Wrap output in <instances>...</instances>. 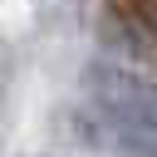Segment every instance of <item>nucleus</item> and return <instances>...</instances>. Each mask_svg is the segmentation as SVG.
Segmentation results:
<instances>
[{
  "instance_id": "obj_1",
  "label": "nucleus",
  "mask_w": 157,
  "mask_h": 157,
  "mask_svg": "<svg viewBox=\"0 0 157 157\" xmlns=\"http://www.w3.org/2000/svg\"><path fill=\"white\" fill-rule=\"evenodd\" d=\"M83 88L113 137H157V78L123 59H93L83 69Z\"/></svg>"
},
{
  "instance_id": "obj_2",
  "label": "nucleus",
  "mask_w": 157,
  "mask_h": 157,
  "mask_svg": "<svg viewBox=\"0 0 157 157\" xmlns=\"http://www.w3.org/2000/svg\"><path fill=\"white\" fill-rule=\"evenodd\" d=\"M103 44H108V49H118V59H123V64L142 54L137 25H132V20H118V10H108V15H103Z\"/></svg>"
},
{
  "instance_id": "obj_3",
  "label": "nucleus",
  "mask_w": 157,
  "mask_h": 157,
  "mask_svg": "<svg viewBox=\"0 0 157 157\" xmlns=\"http://www.w3.org/2000/svg\"><path fill=\"white\" fill-rule=\"evenodd\" d=\"M128 5H132V25L157 39V0H128Z\"/></svg>"
},
{
  "instance_id": "obj_4",
  "label": "nucleus",
  "mask_w": 157,
  "mask_h": 157,
  "mask_svg": "<svg viewBox=\"0 0 157 157\" xmlns=\"http://www.w3.org/2000/svg\"><path fill=\"white\" fill-rule=\"evenodd\" d=\"M118 157H157V137H118Z\"/></svg>"
}]
</instances>
